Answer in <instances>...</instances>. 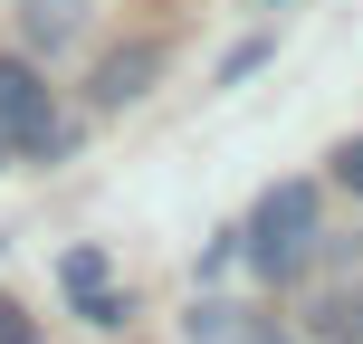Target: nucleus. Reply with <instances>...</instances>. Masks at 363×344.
<instances>
[{
    "mask_svg": "<svg viewBox=\"0 0 363 344\" xmlns=\"http://www.w3.org/2000/svg\"><path fill=\"white\" fill-rule=\"evenodd\" d=\"M249 258L268 277H296L315 258V182H277L268 201H258V220H249Z\"/></svg>",
    "mask_w": 363,
    "mask_h": 344,
    "instance_id": "obj_1",
    "label": "nucleus"
},
{
    "mask_svg": "<svg viewBox=\"0 0 363 344\" xmlns=\"http://www.w3.org/2000/svg\"><path fill=\"white\" fill-rule=\"evenodd\" d=\"M0 144H19V153H67V125L48 115V77L29 67V57H0Z\"/></svg>",
    "mask_w": 363,
    "mask_h": 344,
    "instance_id": "obj_2",
    "label": "nucleus"
},
{
    "mask_svg": "<svg viewBox=\"0 0 363 344\" xmlns=\"http://www.w3.org/2000/svg\"><path fill=\"white\" fill-rule=\"evenodd\" d=\"M182 335H191V344H296L287 326H277V316H258V306H230V296H191Z\"/></svg>",
    "mask_w": 363,
    "mask_h": 344,
    "instance_id": "obj_3",
    "label": "nucleus"
},
{
    "mask_svg": "<svg viewBox=\"0 0 363 344\" xmlns=\"http://www.w3.org/2000/svg\"><path fill=\"white\" fill-rule=\"evenodd\" d=\"M67 296H77L86 326H125V296L106 287V258H96V249H67Z\"/></svg>",
    "mask_w": 363,
    "mask_h": 344,
    "instance_id": "obj_4",
    "label": "nucleus"
},
{
    "mask_svg": "<svg viewBox=\"0 0 363 344\" xmlns=\"http://www.w3.org/2000/svg\"><path fill=\"white\" fill-rule=\"evenodd\" d=\"M77 29H86V0H19V38H29L38 57H57Z\"/></svg>",
    "mask_w": 363,
    "mask_h": 344,
    "instance_id": "obj_5",
    "label": "nucleus"
},
{
    "mask_svg": "<svg viewBox=\"0 0 363 344\" xmlns=\"http://www.w3.org/2000/svg\"><path fill=\"white\" fill-rule=\"evenodd\" d=\"M153 77H163V48H115L106 67H96V106H134Z\"/></svg>",
    "mask_w": 363,
    "mask_h": 344,
    "instance_id": "obj_6",
    "label": "nucleus"
},
{
    "mask_svg": "<svg viewBox=\"0 0 363 344\" xmlns=\"http://www.w3.org/2000/svg\"><path fill=\"white\" fill-rule=\"evenodd\" d=\"M325 326H335V335H354V326H363V296H335V306H325Z\"/></svg>",
    "mask_w": 363,
    "mask_h": 344,
    "instance_id": "obj_7",
    "label": "nucleus"
},
{
    "mask_svg": "<svg viewBox=\"0 0 363 344\" xmlns=\"http://www.w3.org/2000/svg\"><path fill=\"white\" fill-rule=\"evenodd\" d=\"M335 182H345V192H363V144H345V153H335Z\"/></svg>",
    "mask_w": 363,
    "mask_h": 344,
    "instance_id": "obj_8",
    "label": "nucleus"
},
{
    "mask_svg": "<svg viewBox=\"0 0 363 344\" xmlns=\"http://www.w3.org/2000/svg\"><path fill=\"white\" fill-rule=\"evenodd\" d=\"M0 344H29V326H19V306H0Z\"/></svg>",
    "mask_w": 363,
    "mask_h": 344,
    "instance_id": "obj_9",
    "label": "nucleus"
},
{
    "mask_svg": "<svg viewBox=\"0 0 363 344\" xmlns=\"http://www.w3.org/2000/svg\"><path fill=\"white\" fill-rule=\"evenodd\" d=\"M0 153H10V144H0Z\"/></svg>",
    "mask_w": 363,
    "mask_h": 344,
    "instance_id": "obj_10",
    "label": "nucleus"
}]
</instances>
